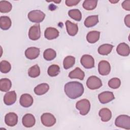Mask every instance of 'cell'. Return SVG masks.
Listing matches in <instances>:
<instances>
[{"instance_id":"obj_9","label":"cell","mask_w":130,"mask_h":130,"mask_svg":"<svg viewBox=\"0 0 130 130\" xmlns=\"http://www.w3.org/2000/svg\"><path fill=\"white\" fill-rule=\"evenodd\" d=\"M98 71L100 74L102 76L108 75L111 71L110 63L106 60L100 61L98 64Z\"/></svg>"},{"instance_id":"obj_39","label":"cell","mask_w":130,"mask_h":130,"mask_svg":"<svg viewBox=\"0 0 130 130\" xmlns=\"http://www.w3.org/2000/svg\"><path fill=\"white\" fill-rule=\"evenodd\" d=\"M109 2H111V3H117V2H119V1H116V2H114V1H109Z\"/></svg>"},{"instance_id":"obj_20","label":"cell","mask_w":130,"mask_h":130,"mask_svg":"<svg viewBox=\"0 0 130 130\" xmlns=\"http://www.w3.org/2000/svg\"><path fill=\"white\" fill-rule=\"evenodd\" d=\"M99 115L101 117V120L104 122L109 121L112 117L111 111L107 108L101 109L99 112Z\"/></svg>"},{"instance_id":"obj_29","label":"cell","mask_w":130,"mask_h":130,"mask_svg":"<svg viewBox=\"0 0 130 130\" xmlns=\"http://www.w3.org/2000/svg\"><path fill=\"white\" fill-rule=\"evenodd\" d=\"M12 8V4L6 1H0V12L2 13H6L11 11Z\"/></svg>"},{"instance_id":"obj_15","label":"cell","mask_w":130,"mask_h":130,"mask_svg":"<svg viewBox=\"0 0 130 130\" xmlns=\"http://www.w3.org/2000/svg\"><path fill=\"white\" fill-rule=\"evenodd\" d=\"M17 99L16 93L15 91L7 92L4 97V102L6 105H11L14 104Z\"/></svg>"},{"instance_id":"obj_36","label":"cell","mask_w":130,"mask_h":130,"mask_svg":"<svg viewBox=\"0 0 130 130\" xmlns=\"http://www.w3.org/2000/svg\"><path fill=\"white\" fill-rule=\"evenodd\" d=\"M80 1L76 0H66L65 1L66 5L68 7H72L76 6Z\"/></svg>"},{"instance_id":"obj_11","label":"cell","mask_w":130,"mask_h":130,"mask_svg":"<svg viewBox=\"0 0 130 130\" xmlns=\"http://www.w3.org/2000/svg\"><path fill=\"white\" fill-rule=\"evenodd\" d=\"M5 123L9 126H14L18 122V116L14 112L7 113L5 117Z\"/></svg>"},{"instance_id":"obj_3","label":"cell","mask_w":130,"mask_h":130,"mask_svg":"<svg viewBox=\"0 0 130 130\" xmlns=\"http://www.w3.org/2000/svg\"><path fill=\"white\" fill-rule=\"evenodd\" d=\"M76 108L79 111L81 115H85L88 114L90 110V102L87 99H82L76 103Z\"/></svg>"},{"instance_id":"obj_14","label":"cell","mask_w":130,"mask_h":130,"mask_svg":"<svg viewBox=\"0 0 130 130\" xmlns=\"http://www.w3.org/2000/svg\"><path fill=\"white\" fill-rule=\"evenodd\" d=\"M22 122L25 127H31L35 124L36 119L32 114L27 113L23 116Z\"/></svg>"},{"instance_id":"obj_1","label":"cell","mask_w":130,"mask_h":130,"mask_svg":"<svg viewBox=\"0 0 130 130\" xmlns=\"http://www.w3.org/2000/svg\"><path fill=\"white\" fill-rule=\"evenodd\" d=\"M64 91L66 95L71 99H76L80 97L84 92L83 84L77 81L69 82L64 86Z\"/></svg>"},{"instance_id":"obj_27","label":"cell","mask_w":130,"mask_h":130,"mask_svg":"<svg viewBox=\"0 0 130 130\" xmlns=\"http://www.w3.org/2000/svg\"><path fill=\"white\" fill-rule=\"evenodd\" d=\"M56 56V51L51 48L46 49L43 53L44 58L48 61H50L54 59Z\"/></svg>"},{"instance_id":"obj_28","label":"cell","mask_w":130,"mask_h":130,"mask_svg":"<svg viewBox=\"0 0 130 130\" xmlns=\"http://www.w3.org/2000/svg\"><path fill=\"white\" fill-rule=\"evenodd\" d=\"M75 63V58L73 56H67L63 61V66L64 69H69L72 68Z\"/></svg>"},{"instance_id":"obj_18","label":"cell","mask_w":130,"mask_h":130,"mask_svg":"<svg viewBox=\"0 0 130 130\" xmlns=\"http://www.w3.org/2000/svg\"><path fill=\"white\" fill-rule=\"evenodd\" d=\"M66 28L68 34L71 36H75L78 31V25L73 23L69 20H67L66 22Z\"/></svg>"},{"instance_id":"obj_22","label":"cell","mask_w":130,"mask_h":130,"mask_svg":"<svg viewBox=\"0 0 130 130\" xmlns=\"http://www.w3.org/2000/svg\"><path fill=\"white\" fill-rule=\"evenodd\" d=\"M100 32L96 30L89 31L86 36V40L89 43H95L100 39Z\"/></svg>"},{"instance_id":"obj_33","label":"cell","mask_w":130,"mask_h":130,"mask_svg":"<svg viewBox=\"0 0 130 130\" xmlns=\"http://www.w3.org/2000/svg\"><path fill=\"white\" fill-rule=\"evenodd\" d=\"M47 73L50 77H55L60 73V68L57 64H52L48 69Z\"/></svg>"},{"instance_id":"obj_38","label":"cell","mask_w":130,"mask_h":130,"mask_svg":"<svg viewBox=\"0 0 130 130\" xmlns=\"http://www.w3.org/2000/svg\"><path fill=\"white\" fill-rule=\"evenodd\" d=\"M124 23L125 25L128 27H130V15H127L124 18Z\"/></svg>"},{"instance_id":"obj_10","label":"cell","mask_w":130,"mask_h":130,"mask_svg":"<svg viewBox=\"0 0 130 130\" xmlns=\"http://www.w3.org/2000/svg\"><path fill=\"white\" fill-rule=\"evenodd\" d=\"M98 98L102 104H105L112 101L115 99V96L112 92L106 91L100 93L98 95Z\"/></svg>"},{"instance_id":"obj_2","label":"cell","mask_w":130,"mask_h":130,"mask_svg":"<svg viewBox=\"0 0 130 130\" xmlns=\"http://www.w3.org/2000/svg\"><path fill=\"white\" fill-rule=\"evenodd\" d=\"M115 124L117 127L130 129V117L126 115H120L116 118Z\"/></svg>"},{"instance_id":"obj_25","label":"cell","mask_w":130,"mask_h":130,"mask_svg":"<svg viewBox=\"0 0 130 130\" xmlns=\"http://www.w3.org/2000/svg\"><path fill=\"white\" fill-rule=\"evenodd\" d=\"M113 46L109 44H105L101 45L98 48V53L102 55H107L112 51Z\"/></svg>"},{"instance_id":"obj_31","label":"cell","mask_w":130,"mask_h":130,"mask_svg":"<svg viewBox=\"0 0 130 130\" xmlns=\"http://www.w3.org/2000/svg\"><path fill=\"white\" fill-rule=\"evenodd\" d=\"M28 75L31 78H36L40 75V69L38 65L36 64L30 67L28 70Z\"/></svg>"},{"instance_id":"obj_12","label":"cell","mask_w":130,"mask_h":130,"mask_svg":"<svg viewBox=\"0 0 130 130\" xmlns=\"http://www.w3.org/2000/svg\"><path fill=\"white\" fill-rule=\"evenodd\" d=\"M34 102L32 96L28 93H24L21 95L19 100V103L21 106L23 107L27 108L31 106Z\"/></svg>"},{"instance_id":"obj_23","label":"cell","mask_w":130,"mask_h":130,"mask_svg":"<svg viewBox=\"0 0 130 130\" xmlns=\"http://www.w3.org/2000/svg\"><path fill=\"white\" fill-rule=\"evenodd\" d=\"M99 22L98 15H91L87 17L84 22L86 27H91L95 26Z\"/></svg>"},{"instance_id":"obj_4","label":"cell","mask_w":130,"mask_h":130,"mask_svg":"<svg viewBox=\"0 0 130 130\" xmlns=\"http://www.w3.org/2000/svg\"><path fill=\"white\" fill-rule=\"evenodd\" d=\"M27 16L28 19L31 22L40 23L44 20L45 17V14L41 10H35L29 12Z\"/></svg>"},{"instance_id":"obj_13","label":"cell","mask_w":130,"mask_h":130,"mask_svg":"<svg viewBox=\"0 0 130 130\" xmlns=\"http://www.w3.org/2000/svg\"><path fill=\"white\" fill-rule=\"evenodd\" d=\"M40 49L35 47H29L25 51V57L29 59H34L40 54Z\"/></svg>"},{"instance_id":"obj_8","label":"cell","mask_w":130,"mask_h":130,"mask_svg":"<svg viewBox=\"0 0 130 130\" xmlns=\"http://www.w3.org/2000/svg\"><path fill=\"white\" fill-rule=\"evenodd\" d=\"M80 62L85 69H91L94 67V60L93 57L90 55H83L80 59Z\"/></svg>"},{"instance_id":"obj_30","label":"cell","mask_w":130,"mask_h":130,"mask_svg":"<svg viewBox=\"0 0 130 130\" xmlns=\"http://www.w3.org/2000/svg\"><path fill=\"white\" fill-rule=\"evenodd\" d=\"M68 15L71 18L77 21H80L82 18L81 12L78 9H72L69 10Z\"/></svg>"},{"instance_id":"obj_19","label":"cell","mask_w":130,"mask_h":130,"mask_svg":"<svg viewBox=\"0 0 130 130\" xmlns=\"http://www.w3.org/2000/svg\"><path fill=\"white\" fill-rule=\"evenodd\" d=\"M69 77L71 79H78L82 80L84 78L85 73L80 68L77 67L74 70L70 72Z\"/></svg>"},{"instance_id":"obj_24","label":"cell","mask_w":130,"mask_h":130,"mask_svg":"<svg viewBox=\"0 0 130 130\" xmlns=\"http://www.w3.org/2000/svg\"><path fill=\"white\" fill-rule=\"evenodd\" d=\"M12 22L11 19L6 16H2L0 17V27L3 30H7L11 26Z\"/></svg>"},{"instance_id":"obj_34","label":"cell","mask_w":130,"mask_h":130,"mask_svg":"<svg viewBox=\"0 0 130 130\" xmlns=\"http://www.w3.org/2000/svg\"><path fill=\"white\" fill-rule=\"evenodd\" d=\"M11 66L9 62L7 60H2L0 62V71L2 73L6 74L10 71Z\"/></svg>"},{"instance_id":"obj_37","label":"cell","mask_w":130,"mask_h":130,"mask_svg":"<svg viewBox=\"0 0 130 130\" xmlns=\"http://www.w3.org/2000/svg\"><path fill=\"white\" fill-rule=\"evenodd\" d=\"M121 6L123 8V9L126 11H129L130 10V1L128 0V1H123L121 4Z\"/></svg>"},{"instance_id":"obj_26","label":"cell","mask_w":130,"mask_h":130,"mask_svg":"<svg viewBox=\"0 0 130 130\" xmlns=\"http://www.w3.org/2000/svg\"><path fill=\"white\" fill-rule=\"evenodd\" d=\"M12 86V83L8 78H2L0 80V90L3 92L8 91Z\"/></svg>"},{"instance_id":"obj_21","label":"cell","mask_w":130,"mask_h":130,"mask_svg":"<svg viewBox=\"0 0 130 130\" xmlns=\"http://www.w3.org/2000/svg\"><path fill=\"white\" fill-rule=\"evenodd\" d=\"M49 89V86L47 83H43L39 84L34 88V92L36 94L41 95L46 93Z\"/></svg>"},{"instance_id":"obj_35","label":"cell","mask_w":130,"mask_h":130,"mask_svg":"<svg viewBox=\"0 0 130 130\" xmlns=\"http://www.w3.org/2000/svg\"><path fill=\"white\" fill-rule=\"evenodd\" d=\"M121 85L120 80L118 78H113L108 81L109 86L112 89L118 88Z\"/></svg>"},{"instance_id":"obj_7","label":"cell","mask_w":130,"mask_h":130,"mask_svg":"<svg viewBox=\"0 0 130 130\" xmlns=\"http://www.w3.org/2000/svg\"><path fill=\"white\" fill-rule=\"evenodd\" d=\"M41 37V29L39 24H36L31 26L28 31V37L32 40L36 41L40 39Z\"/></svg>"},{"instance_id":"obj_5","label":"cell","mask_w":130,"mask_h":130,"mask_svg":"<svg viewBox=\"0 0 130 130\" xmlns=\"http://www.w3.org/2000/svg\"><path fill=\"white\" fill-rule=\"evenodd\" d=\"M86 85L89 89L94 90L102 87V82L99 78L95 76H91L87 80Z\"/></svg>"},{"instance_id":"obj_16","label":"cell","mask_w":130,"mask_h":130,"mask_svg":"<svg viewBox=\"0 0 130 130\" xmlns=\"http://www.w3.org/2000/svg\"><path fill=\"white\" fill-rule=\"evenodd\" d=\"M44 36L48 40H53L57 38L59 36V31L55 28L49 27L45 30Z\"/></svg>"},{"instance_id":"obj_32","label":"cell","mask_w":130,"mask_h":130,"mask_svg":"<svg viewBox=\"0 0 130 130\" xmlns=\"http://www.w3.org/2000/svg\"><path fill=\"white\" fill-rule=\"evenodd\" d=\"M97 4V1L86 0L83 2V7L86 10H92L96 8Z\"/></svg>"},{"instance_id":"obj_6","label":"cell","mask_w":130,"mask_h":130,"mask_svg":"<svg viewBox=\"0 0 130 130\" xmlns=\"http://www.w3.org/2000/svg\"><path fill=\"white\" fill-rule=\"evenodd\" d=\"M42 124L47 127L53 126L56 123V118L54 115L50 113H43L41 117Z\"/></svg>"},{"instance_id":"obj_17","label":"cell","mask_w":130,"mask_h":130,"mask_svg":"<svg viewBox=\"0 0 130 130\" xmlns=\"http://www.w3.org/2000/svg\"><path fill=\"white\" fill-rule=\"evenodd\" d=\"M116 51L121 56H127L130 52L129 47L125 43H121L117 47Z\"/></svg>"}]
</instances>
